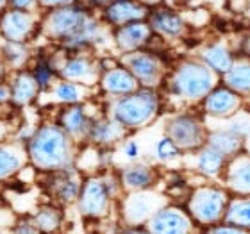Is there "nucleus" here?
<instances>
[{
  "label": "nucleus",
  "instance_id": "ea45409f",
  "mask_svg": "<svg viewBox=\"0 0 250 234\" xmlns=\"http://www.w3.org/2000/svg\"><path fill=\"white\" fill-rule=\"evenodd\" d=\"M75 2H81V0H40V7L42 11H47L54 9V7H61V5L75 4Z\"/></svg>",
  "mask_w": 250,
  "mask_h": 234
},
{
  "label": "nucleus",
  "instance_id": "6ab92c4d",
  "mask_svg": "<svg viewBox=\"0 0 250 234\" xmlns=\"http://www.w3.org/2000/svg\"><path fill=\"white\" fill-rule=\"evenodd\" d=\"M140 88V83L136 77L122 64L120 61L111 63L109 66L102 68L99 81V89L105 97H122V95H129Z\"/></svg>",
  "mask_w": 250,
  "mask_h": 234
},
{
  "label": "nucleus",
  "instance_id": "dca6fc26",
  "mask_svg": "<svg viewBox=\"0 0 250 234\" xmlns=\"http://www.w3.org/2000/svg\"><path fill=\"white\" fill-rule=\"evenodd\" d=\"M204 115L216 120H229L236 116L243 109L245 99L238 95L234 89H230L225 84H218L206 95V99L200 102Z\"/></svg>",
  "mask_w": 250,
  "mask_h": 234
},
{
  "label": "nucleus",
  "instance_id": "393cba45",
  "mask_svg": "<svg viewBox=\"0 0 250 234\" xmlns=\"http://www.w3.org/2000/svg\"><path fill=\"white\" fill-rule=\"evenodd\" d=\"M193 154V170L197 172L202 179H222L227 167V157L213 149L211 145L200 147L198 150L191 152Z\"/></svg>",
  "mask_w": 250,
  "mask_h": 234
},
{
  "label": "nucleus",
  "instance_id": "a18cd8bd",
  "mask_svg": "<svg viewBox=\"0 0 250 234\" xmlns=\"http://www.w3.org/2000/svg\"><path fill=\"white\" fill-rule=\"evenodd\" d=\"M167 2H170V4H183L186 0H167Z\"/></svg>",
  "mask_w": 250,
  "mask_h": 234
},
{
  "label": "nucleus",
  "instance_id": "cd10ccee",
  "mask_svg": "<svg viewBox=\"0 0 250 234\" xmlns=\"http://www.w3.org/2000/svg\"><path fill=\"white\" fill-rule=\"evenodd\" d=\"M208 145H211L213 149H216L218 152H222L227 159L234 157L236 154L245 150V138L240 134L232 132L230 129L224 127V129H214L208 132Z\"/></svg>",
  "mask_w": 250,
  "mask_h": 234
},
{
  "label": "nucleus",
  "instance_id": "4be33fe9",
  "mask_svg": "<svg viewBox=\"0 0 250 234\" xmlns=\"http://www.w3.org/2000/svg\"><path fill=\"white\" fill-rule=\"evenodd\" d=\"M224 186L230 195H250V154L240 152L227 161L222 175Z\"/></svg>",
  "mask_w": 250,
  "mask_h": 234
},
{
  "label": "nucleus",
  "instance_id": "ddd939ff",
  "mask_svg": "<svg viewBox=\"0 0 250 234\" xmlns=\"http://www.w3.org/2000/svg\"><path fill=\"white\" fill-rule=\"evenodd\" d=\"M198 231L186 208L168 202L161 209L152 214V218L145 224V233L154 234H189Z\"/></svg>",
  "mask_w": 250,
  "mask_h": 234
},
{
  "label": "nucleus",
  "instance_id": "473e14b6",
  "mask_svg": "<svg viewBox=\"0 0 250 234\" xmlns=\"http://www.w3.org/2000/svg\"><path fill=\"white\" fill-rule=\"evenodd\" d=\"M152 156L159 165H168V163H173L183 157V150L179 149L170 136L163 134L159 140L154 143V149H152Z\"/></svg>",
  "mask_w": 250,
  "mask_h": 234
},
{
  "label": "nucleus",
  "instance_id": "e433bc0d",
  "mask_svg": "<svg viewBox=\"0 0 250 234\" xmlns=\"http://www.w3.org/2000/svg\"><path fill=\"white\" fill-rule=\"evenodd\" d=\"M230 122L227 124V129H230L232 132H236V134L243 136V138H250V120L243 118V120H236L234 116L232 118H229Z\"/></svg>",
  "mask_w": 250,
  "mask_h": 234
},
{
  "label": "nucleus",
  "instance_id": "f8f14e48",
  "mask_svg": "<svg viewBox=\"0 0 250 234\" xmlns=\"http://www.w3.org/2000/svg\"><path fill=\"white\" fill-rule=\"evenodd\" d=\"M42 175L45 177L43 190L52 197L54 202L59 206H70V204L77 202L84 181V173L77 167H70L50 173H42Z\"/></svg>",
  "mask_w": 250,
  "mask_h": 234
},
{
  "label": "nucleus",
  "instance_id": "7ed1b4c3",
  "mask_svg": "<svg viewBox=\"0 0 250 234\" xmlns=\"http://www.w3.org/2000/svg\"><path fill=\"white\" fill-rule=\"evenodd\" d=\"M220 83L222 77L200 58H184L170 66L161 89L167 93L163 97H172L184 106H197Z\"/></svg>",
  "mask_w": 250,
  "mask_h": 234
},
{
  "label": "nucleus",
  "instance_id": "72a5a7b5",
  "mask_svg": "<svg viewBox=\"0 0 250 234\" xmlns=\"http://www.w3.org/2000/svg\"><path fill=\"white\" fill-rule=\"evenodd\" d=\"M31 72L34 75V79L38 81V84H40L42 93L43 91H48V89L52 88V84L58 81V72L54 70V66L50 64L48 59H38Z\"/></svg>",
  "mask_w": 250,
  "mask_h": 234
},
{
  "label": "nucleus",
  "instance_id": "1a4fd4ad",
  "mask_svg": "<svg viewBox=\"0 0 250 234\" xmlns=\"http://www.w3.org/2000/svg\"><path fill=\"white\" fill-rule=\"evenodd\" d=\"M118 61L134 75L136 81L143 88L161 89L163 83H165V79L170 72V66L165 63V59L159 54L148 50V48L120 54Z\"/></svg>",
  "mask_w": 250,
  "mask_h": 234
},
{
  "label": "nucleus",
  "instance_id": "79ce46f5",
  "mask_svg": "<svg viewBox=\"0 0 250 234\" xmlns=\"http://www.w3.org/2000/svg\"><path fill=\"white\" fill-rule=\"evenodd\" d=\"M140 2H143V4L146 5V7H156V5H161V4H165L167 0H140Z\"/></svg>",
  "mask_w": 250,
  "mask_h": 234
},
{
  "label": "nucleus",
  "instance_id": "7c9ffc66",
  "mask_svg": "<svg viewBox=\"0 0 250 234\" xmlns=\"http://www.w3.org/2000/svg\"><path fill=\"white\" fill-rule=\"evenodd\" d=\"M222 222L238 225L250 233V195H230Z\"/></svg>",
  "mask_w": 250,
  "mask_h": 234
},
{
  "label": "nucleus",
  "instance_id": "4c0bfd02",
  "mask_svg": "<svg viewBox=\"0 0 250 234\" xmlns=\"http://www.w3.org/2000/svg\"><path fill=\"white\" fill-rule=\"evenodd\" d=\"M9 7L21 11H32V13H42L40 0H9Z\"/></svg>",
  "mask_w": 250,
  "mask_h": 234
},
{
  "label": "nucleus",
  "instance_id": "9b49d317",
  "mask_svg": "<svg viewBox=\"0 0 250 234\" xmlns=\"http://www.w3.org/2000/svg\"><path fill=\"white\" fill-rule=\"evenodd\" d=\"M56 72L59 79L73 81V83L84 84L89 88L99 86L100 81V61L95 59L91 54L86 52H68L64 50L62 61L56 63Z\"/></svg>",
  "mask_w": 250,
  "mask_h": 234
},
{
  "label": "nucleus",
  "instance_id": "2eb2a0df",
  "mask_svg": "<svg viewBox=\"0 0 250 234\" xmlns=\"http://www.w3.org/2000/svg\"><path fill=\"white\" fill-rule=\"evenodd\" d=\"M93 118L95 116L88 111V102L59 106V109L54 115V122L79 145L88 143L89 127Z\"/></svg>",
  "mask_w": 250,
  "mask_h": 234
},
{
  "label": "nucleus",
  "instance_id": "f704fd0d",
  "mask_svg": "<svg viewBox=\"0 0 250 234\" xmlns=\"http://www.w3.org/2000/svg\"><path fill=\"white\" fill-rule=\"evenodd\" d=\"M120 154L127 163L140 161L141 159V145L132 138H125L120 143Z\"/></svg>",
  "mask_w": 250,
  "mask_h": 234
},
{
  "label": "nucleus",
  "instance_id": "c03bdc74",
  "mask_svg": "<svg viewBox=\"0 0 250 234\" xmlns=\"http://www.w3.org/2000/svg\"><path fill=\"white\" fill-rule=\"evenodd\" d=\"M5 7H9V0H0V11H4Z\"/></svg>",
  "mask_w": 250,
  "mask_h": 234
},
{
  "label": "nucleus",
  "instance_id": "a19ab883",
  "mask_svg": "<svg viewBox=\"0 0 250 234\" xmlns=\"http://www.w3.org/2000/svg\"><path fill=\"white\" fill-rule=\"evenodd\" d=\"M81 2H84V4L88 5V7H91L93 11H104L115 0H81Z\"/></svg>",
  "mask_w": 250,
  "mask_h": 234
},
{
  "label": "nucleus",
  "instance_id": "20e7f679",
  "mask_svg": "<svg viewBox=\"0 0 250 234\" xmlns=\"http://www.w3.org/2000/svg\"><path fill=\"white\" fill-rule=\"evenodd\" d=\"M165 97L161 89L140 88L129 95L115 97L107 106V115L124 127L127 132L145 129L161 115Z\"/></svg>",
  "mask_w": 250,
  "mask_h": 234
},
{
  "label": "nucleus",
  "instance_id": "423d86ee",
  "mask_svg": "<svg viewBox=\"0 0 250 234\" xmlns=\"http://www.w3.org/2000/svg\"><path fill=\"white\" fill-rule=\"evenodd\" d=\"M172 202L167 193H157L154 190L141 191H127L118 200V214L125 231H145V224L152 218V214L163 206Z\"/></svg>",
  "mask_w": 250,
  "mask_h": 234
},
{
  "label": "nucleus",
  "instance_id": "39448f33",
  "mask_svg": "<svg viewBox=\"0 0 250 234\" xmlns=\"http://www.w3.org/2000/svg\"><path fill=\"white\" fill-rule=\"evenodd\" d=\"M230 193L225 186H216L202 182L200 186L189 190L184 202V208L189 213L197 227L209 229L211 225L220 224L225 216V209L229 204Z\"/></svg>",
  "mask_w": 250,
  "mask_h": 234
},
{
  "label": "nucleus",
  "instance_id": "f03ea898",
  "mask_svg": "<svg viewBox=\"0 0 250 234\" xmlns=\"http://www.w3.org/2000/svg\"><path fill=\"white\" fill-rule=\"evenodd\" d=\"M79 143L70 138L54 120L42 122L25 143L29 165L38 173H50L75 167Z\"/></svg>",
  "mask_w": 250,
  "mask_h": 234
},
{
  "label": "nucleus",
  "instance_id": "5701e85b",
  "mask_svg": "<svg viewBox=\"0 0 250 234\" xmlns=\"http://www.w3.org/2000/svg\"><path fill=\"white\" fill-rule=\"evenodd\" d=\"M11 86V106L13 107H29L36 100H40L42 88L38 81L34 79L32 72L29 68L16 70L11 75L9 81Z\"/></svg>",
  "mask_w": 250,
  "mask_h": 234
},
{
  "label": "nucleus",
  "instance_id": "6e6552de",
  "mask_svg": "<svg viewBox=\"0 0 250 234\" xmlns=\"http://www.w3.org/2000/svg\"><path fill=\"white\" fill-rule=\"evenodd\" d=\"M208 132L209 129L202 116L189 111L175 113L165 122V134L172 138L183 154H191L206 145Z\"/></svg>",
  "mask_w": 250,
  "mask_h": 234
},
{
  "label": "nucleus",
  "instance_id": "412c9836",
  "mask_svg": "<svg viewBox=\"0 0 250 234\" xmlns=\"http://www.w3.org/2000/svg\"><path fill=\"white\" fill-rule=\"evenodd\" d=\"M150 7H146L140 0H115L104 11H100V18L111 29L120 27L136 20H146Z\"/></svg>",
  "mask_w": 250,
  "mask_h": 234
},
{
  "label": "nucleus",
  "instance_id": "c756f323",
  "mask_svg": "<svg viewBox=\"0 0 250 234\" xmlns=\"http://www.w3.org/2000/svg\"><path fill=\"white\" fill-rule=\"evenodd\" d=\"M32 222L36 224L40 234L58 233L64 225V211L59 204H43L32 214Z\"/></svg>",
  "mask_w": 250,
  "mask_h": 234
},
{
  "label": "nucleus",
  "instance_id": "37998d69",
  "mask_svg": "<svg viewBox=\"0 0 250 234\" xmlns=\"http://www.w3.org/2000/svg\"><path fill=\"white\" fill-rule=\"evenodd\" d=\"M243 50H245L247 56L250 58V38H247V43H245V47H243Z\"/></svg>",
  "mask_w": 250,
  "mask_h": 234
},
{
  "label": "nucleus",
  "instance_id": "b1692460",
  "mask_svg": "<svg viewBox=\"0 0 250 234\" xmlns=\"http://www.w3.org/2000/svg\"><path fill=\"white\" fill-rule=\"evenodd\" d=\"M29 163L25 143L7 138L0 143V182L15 179L20 170Z\"/></svg>",
  "mask_w": 250,
  "mask_h": 234
},
{
  "label": "nucleus",
  "instance_id": "2f4dec72",
  "mask_svg": "<svg viewBox=\"0 0 250 234\" xmlns=\"http://www.w3.org/2000/svg\"><path fill=\"white\" fill-rule=\"evenodd\" d=\"M0 59L13 72L27 68V63L31 59V47H29V43L2 42L0 43Z\"/></svg>",
  "mask_w": 250,
  "mask_h": 234
},
{
  "label": "nucleus",
  "instance_id": "4468645a",
  "mask_svg": "<svg viewBox=\"0 0 250 234\" xmlns=\"http://www.w3.org/2000/svg\"><path fill=\"white\" fill-rule=\"evenodd\" d=\"M146 21L150 23L154 36H157L159 40H165V42L184 40L188 31H189L186 18L173 9L172 5L161 4L152 7Z\"/></svg>",
  "mask_w": 250,
  "mask_h": 234
},
{
  "label": "nucleus",
  "instance_id": "f257e3e1",
  "mask_svg": "<svg viewBox=\"0 0 250 234\" xmlns=\"http://www.w3.org/2000/svg\"><path fill=\"white\" fill-rule=\"evenodd\" d=\"M40 36L68 52H86L104 45L111 38V27L84 4L61 5L42 13Z\"/></svg>",
  "mask_w": 250,
  "mask_h": 234
},
{
  "label": "nucleus",
  "instance_id": "0eeeda50",
  "mask_svg": "<svg viewBox=\"0 0 250 234\" xmlns=\"http://www.w3.org/2000/svg\"><path fill=\"white\" fill-rule=\"evenodd\" d=\"M75 206H77L79 214L84 220L100 222V220L109 218L113 214V209H115V206H118V200H115V197L111 195L99 172L84 177Z\"/></svg>",
  "mask_w": 250,
  "mask_h": 234
},
{
  "label": "nucleus",
  "instance_id": "c85d7f7f",
  "mask_svg": "<svg viewBox=\"0 0 250 234\" xmlns=\"http://www.w3.org/2000/svg\"><path fill=\"white\" fill-rule=\"evenodd\" d=\"M222 84L234 89L236 93L241 95L243 99H250V58L238 59L230 66L227 73L222 75Z\"/></svg>",
  "mask_w": 250,
  "mask_h": 234
},
{
  "label": "nucleus",
  "instance_id": "a878e982",
  "mask_svg": "<svg viewBox=\"0 0 250 234\" xmlns=\"http://www.w3.org/2000/svg\"><path fill=\"white\" fill-rule=\"evenodd\" d=\"M197 58L202 59L213 72H216L220 77H222V75L229 72L230 66L234 64L236 54L225 40H216V42H211V43H208V45H204V47L200 48V52H198Z\"/></svg>",
  "mask_w": 250,
  "mask_h": 234
},
{
  "label": "nucleus",
  "instance_id": "49530a36",
  "mask_svg": "<svg viewBox=\"0 0 250 234\" xmlns=\"http://www.w3.org/2000/svg\"><path fill=\"white\" fill-rule=\"evenodd\" d=\"M0 43H2V38H0Z\"/></svg>",
  "mask_w": 250,
  "mask_h": 234
},
{
  "label": "nucleus",
  "instance_id": "9d476101",
  "mask_svg": "<svg viewBox=\"0 0 250 234\" xmlns=\"http://www.w3.org/2000/svg\"><path fill=\"white\" fill-rule=\"evenodd\" d=\"M42 13L13 9V7H5L4 11H0V38H2V42L31 43L34 38L40 36Z\"/></svg>",
  "mask_w": 250,
  "mask_h": 234
},
{
  "label": "nucleus",
  "instance_id": "f3484780",
  "mask_svg": "<svg viewBox=\"0 0 250 234\" xmlns=\"http://www.w3.org/2000/svg\"><path fill=\"white\" fill-rule=\"evenodd\" d=\"M154 38L156 36H154V32H152V29H150V23L146 20L129 21V23H125V25L111 29V42H113L115 48L120 54L134 52V50L146 48Z\"/></svg>",
  "mask_w": 250,
  "mask_h": 234
},
{
  "label": "nucleus",
  "instance_id": "a211bd4d",
  "mask_svg": "<svg viewBox=\"0 0 250 234\" xmlns=\"http://www.w3.org/2000/svg\"><path fill=\"white\" fill-rule=\"evenodd\" d=\"M118 172L124 191H141V190H154L156 184L161 181L159 167L146 161H132L122 167Z\"/></svg>",
  "mask_w": 250,
  "mask_h": 234
},
{
  "label": "nucleus",
  "instance_id": "bb28decb",
  "mask_svg": "<svg viewBox=\"0 0 250 234\" xmlns=\"http://www.w3.org/2000/svg\"><path fill=\"white\" fill-rule=\"evenodd\" d=\"M89 86L73 83V81H64L59 79L52 84L48 91H43V95H50L54 104L66 106V104H83L89 99Z\"/></svg>",
  "mask_w": 250,
  "mask_h": 234
},
{
  "label": "nucleus",
  "instance_id": "58836bf2",
  "mask_svg": "<svg viewBox=\"0 0 250 234\" xmlns=\"http://www.w3.org/2000/svg\"><path fill=\"white\" fill-rule=\"evenodd\" d=\"M15 125H13V122L11 120H7V118H2L0 116V143L4 140H7L13 132H15Z\"/></svg>",
  "mask_w": 250,
  "mask_h": 234
},
{
  "label": "nucleus",
  "instance_id": "c9c22d12",
  "mask_svg": "<svg viewBox=\"0 0 250 234\" xmlns=\"http://www.w3.org/2000/svg\"><path fill=\"white\" fill-rule=\"evenodd\" d=\"M11 231L16 234H40L36 224L32 222V216H23V218H16L15 225L11 227Z\"/></svg>",
  "mask_w": 250,
  "mask_h": 234
},
{
  "label": "nucleus",
  "instance_id": "aec40b11",
  "mask_svg": "<svg viewBox=\"0 0 250 234\" xmlns=\"http://www.w3.org/2000/svg\"><path fill=\"white\" fill-rule=\"evenodd\" d=\"M127 130L116 120L111 118L107 113L97 115L91 122L88 134V143L100 149H115L127 138Z\"/></svg>",
  "mask_w": 250,
  "mask_h": 234
}]
</instances>
